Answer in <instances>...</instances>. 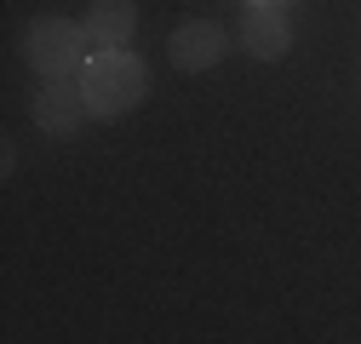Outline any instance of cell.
<instances>
[{"label":"cell","mask_w":361,"mask_h":344,"mask_svg":"<svg viewBox=\"0 0 361 344\" xmlns=\"http://www.w3.org/2000/svg\"><path fill=\"white\" fill-rule=\"evenodd\" d=\"M80 86H86V109H92V121H115V115L144 104L149 69H144V58H132V47H109L98 58H86Z\"/></svg>","instance_id":"1"},{"label":"cell","mask_w":361,"mask_h":344,"mask_svg":"<svg viewBox=\"0 0 361 344\" xmlns=\"http://www.w3.org/2000/svg\"><path fill=\"white\" fill-rule=\"evenodd\" d=\"M86 47H92V35H86V23H69V18H40L29 23L23 35V58L40 69V75H75L86 69Z\"/></svg>","instance_id":"2"},{"label":"cell","mask_w":361,"mask_h":344,"mask_svg":"<svg viewBox=\"0 0 361 344\" xmlns=\"http://www.w3.org/2000/svg\"><path fill=\"white\" fill-rule=\"evenodd\" d=\"M29 115H35V126H40V133H52V138L80 133V121L92 115V109H86V86H80L75 75H47V86L35 92Z\"/></svg>","instance_id":"3"},{"label":"cell","mask_w":361,"mask_h":344,"mask_svg":"<svg viewBox=\"0 0 361 344\" xmlns=\"http://www.w3.org/2000/svg\"><path fill=\"white\" fill-rule=\"evenodd\" d=\"M224 47H230V40H224V29L212 18H190V23L172 29L166 58H172V69H184V75H207V69H218Z\"/></svg>","instance_id":"4"},{"label":"cell","mask_w":361,"mask_h":344,"mask_svg":"<svg viewBox=\"0 0 361 344\" xmlns=\"http://www.w3.org/2000/svg\"><path fill=\"white\" fill-rule=\"evenodd\" d=\"M241 47H247L252 58H264V63L287 58V47H293L287 12H281V6H247V12H241Z\"/></svg>","instance_id":"5"},{"label":"cell","mask_w":361,"mask_h":344,"mask_svg":"<svg viewBox=\"0 0 361 344\" xmlns=\"http://www.w3.org/2000/svg\"><path fill=\"white\" fill-rule=\"evenodd\" d=\"M86 35H92L98 52L132 47V35H138V6H132V0H92V6H86Z\"/></svg>","instance_id":"6"}]
</instances>
